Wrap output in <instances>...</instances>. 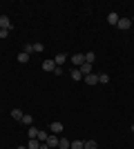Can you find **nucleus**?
Returning <instances> with one entry per match:
<instances>
[{
    "label": "nucleus",
    "mask_w": 134,
    "mask_h": 149,
    "mask_svg": "<svg viewBox=\"0 0 134 149\" xmlns=\"http://www.w3.org/2000/svg\"><path fill=\"white\" fill-rule=\"evenodd\" d=\"M22 116H25V111H22V109H11V118H13V120H18V123H20V120H22Z\"/></svg>",
    "instance_id": "nucleus-9"
},
{
    "label": "nucleus",
    "mask_w": 134,
    "mask_h": 149,
    "mask_svg": "<svg viewBox=\"0 0 134 149\" xmlns=\"http://www.w3.org/2000/svg\"><path fill=\"white\" fill-rule=\"evenodd\" d=\"M63 129H65V127H63V123H58V120L49 125V131H51V134H56V136H60V134H63Z\"/></svg>",
    "instance_id": "nucleus-3"
},
{
    "label": "nucleus",
    "mask_w": 134,
    "mask_h": 149,
    "mask_svg": "<svg viewBox=\"0 0 134 149\" xmlns=\"http://www.w3.org/2000/svg\"><path fill=\"white\" fill-rule=\"evenodd\" d=\"M22 51H25V54H32V42H27L25 47H22Z\"/></svg>",
    "instance_id": "nucleus-24"
},
{
    "label": "nucleus",
    "mask_w": 134,
    "mask_h": 149,
    "mask_svg": "<svg viewBox=\"0 0 134 149\" xmlns=\"http://www.w3.org/2000/svg\"><path fill=\"white\" fill-rule=\"evenodd\" d=\"M109 82V76L107 74H98V85H107Z\"/></svg>",
    "instance_id": "nucleus-21"
},
{
    "label": "nucleus",
    "mask_w": 134,
    "mask_h": 149,
    "mask_svg": "<svg viewBox=\"0 0 134 149\" xmlns=\"http://www.w3.org/2000/svg\"><path fill=\"white\" fill-rule=\"evenodd\" d=\"M0 29H7V31H11L13 25H11V20H9V16H0Z\"/></svg>",
    "instance_id": "nucleus-2"
},
{
    "label": "nucleus",
    "mask_w": 134,
    "mask_h": 149,
    "mask_svg": "<svg viewBox=\"0 0 134 149\" xmlns=\"http://www.w3.org/2000/svg\"><path fill=\"white\" fill-rule=\"evenodd\" d=\"M16 149H27V147H16Z\"/></svg>",
    "instance_id": "nucleus-27"
},
{
    "label": "nucleus",
    "mask_w": 134,
    "mask_h": 149,
    "mask_svg": "<svg viewBox=\"0 0 134 149\" xmlns=\"http://www.w3.org/2000/svg\"><path fill=\"white\" fill-rule=\"evenodd\" d=\"M38 149H49V145H47V143H40V147Z\"/></svg>",
    "instance_id": "nucleus-26"
},
{
    "label": "nucleus",
    "mask_w": 134,
    "mask_h": 149,
    "mask_svg": "<svg viewBox=\"0 0 134 149\" xmlns=\"http://www.w3.org/2000/svg\"><path fill=\"white\" fill-rule=\"evenodd\" d=\"M107 22H109V25H119V16H116V13L112 11V13L107 16Z\"/></svg>",
    "instance_id": "nucleus-18"
},
{
    "label": "nucleus",
    "mask_w": 134,
    "mask_h": 149,
    "mask_svg": "<svg viewBox=\"0 0 134 149\" xmlns=\"http://www.w3.org/2000/svg\"><path fill=\"white\" fill-rule=\"evenodd\" d=\"M69 149H83V140H72Z\"/></svg>",
    "instance_id": "nucleus-23"
},
{
    "label": "nucleus",
    "mask_w": 134,
    "mask_h": 149,
    "mask_svg": "<svg viewBox=\"0 0 134 149\" xmlns=\"http://www.w3.org/2000/svg\"><path fill=\"white\" fill-rule=\"evenodd\" d=\"M16 60H18L20 65H25V62H29V54H25V51H20L18 56H16Z\"/></svg>",
    "instance_id": "nucleus-12"
},
{
    "label": "nucleus",
    "mask_w": 134,
    "mask_h": 149,
    "mask_svg": "<svg viewBox=\"0 0 134 149\" xmlns=\"http://www.w3.org/2000/svg\"><path fill=\"white\" fill-rule=\"evenodd\" d=\"M27 136H29V140H32V138H38V129H36V127H29V129H27Z\"/></svg>",
    "instance_id": "nucleus-19"
},
{
    "label": "nucleus",
    "mask_w": 134,
    "mask_h": 149,
    "mask_svg": "<svg viewBox=\"0 0 134 149\" xmlns=\"http://www.w3.org/2000/svg\"><path fill=\"white\" fill-rule=\"evenodd\" d=\"M47 138H49L47 131H38V138H36V140H38V143H47Z\"/></svg>",
    "instance_id": "nucleus-20"
},
{
    "label": "nucleus",
    "mask_w": 134,
    "mask_h": 149,
    "mask_svg": "<svg viewBox=\"0 0 134 149\" xmlns=\"http://www.w3.org/2000/svg\"><path fill=\"white\" fill-rule=\"evenodd\" d=\"M54 62H56V67H63L65 62H67V56H65V54H56V58H54Z\"/></svg>",
    "instance_id": "nucleus-7"
},
{
    "label": "nucleus",
    "mask_w": 134,
    "mask_h": 149,
    "mask_svg": "<svg viewBox=\"0 0 134 149\" xmlns=\"http://www.w3.org/2000/svg\"><path fill=\"white\" fill-rule=\"evenodd\" d=\"M0 38H9V31H7V29H0Z\"/></svg>",
    "instance_id": "nucleus-25"
},
{
    "label": "nucleus",
    "mask_w": 134,
    "mask_h": 149,
    "mask_svg": "<svg viewBox=\"0 0 134 149\" xmlns=\"http://www.w3.org/2000/svg\"><path fill=\"white\" fill-rule=\"evenodd\" d=\"M20 123H22V125H27V127H34V118H32V113H25Z\"/></svg>",
    "instance_id": "nucleus-13"
},
{
    "label": "nucleus",
    "mask_w": 134,
    "mask_h": 149,
    "mask_svg": "<svg viewBox=\"0 0 134 149\" xmlns=\"http://www.w3.org/2000/svg\"><path fill=\"white\" fill-rule=\"evenodd\" d=\"M69 60H72V65H74V67L78 69L81 65H85V54H74V56H72Z\"/></svg>",
    "instance_id": "nucleus-1"
},
{
    "label": "nucleus",
    "mask_w": 134,
    "mask_h": 149,
    "mask_svg": "<svg viewBox=\"0 0 134 149\" xmlns=\"http://www.w3.org/2000/svg\"><path fill=\"white\" fill-rule=\"evenodd\" d=\"M58 138H60V136H56V134H49V138H47V145H49V147H58Z\"/></svg>",
    "instance_id": "nucleus-10"
},
{
    "label": "nucleus",
    "mask_w": 134,
    "mask_h": 149,
    "mask_svg": "<svg viewBox=\"0 0 134 149\" xmlns=\"http://www.w3.org/2000/svg\"><path fill=\"white\" fill-rule=\"evenodd\" d=\"M78 69H81V74H83V78H85V76H89V74H92V65H87V62H85V65H81Z\"/></svg>",
    "instance_id": "nucleus-14"
},
{
    "label": "nucleus",
    "mask_w": 134,
    "mask_h": 149,
    "mask_svg": "<svg viewBox=\"0 0 134 149\" xmlns=\"http://www.w3.org/2000/svg\"><path fill=\"white\" fill-rule=\"evenodd\" d=\"M130 20H132V22H134V16H132V18H130Z\"/></svg>",
    "instance_id": "nucleus-28"
},
{
    "label": "nucleus",
    "mask_w": 134,
    "mask_h": 149,
    "mask_svg": "<svg viewBox=\"0 0 134 149\" xmlns=\"http://www.w3.org/2000/svg\"><path fill=\"white\" fill-rule=\"evenodd\" d=\"M38 147H40V143L36 140V138H32V140L27 143V149H38Z\"/></svg>",
    "instance_id": "nucleus-22"
},
{
    "label": "nucleus",
    "mask_w": 134,
    "mask_h": 149,
    "mask_svg": "<svg viewBox=\"0 0 134 149\" xmlns=\"http://www.w3.org/2000/svg\"><path fill=\"white\" fill-rule=\"evenodd\" d=\"M69 145H72V140H67V138H58V147H60V149H69Z\"/></svg>",
    "instance_id": "nucleus-15"
},
{
    "label": "nucleus",
    "mask_w": 134,
    "mask_h": 149,
    "mask_svg": "<svg viewBox=\"0 0 134 149\" xmlns=\"http://www.w3.org/2000/svg\"><path fill=\"white\" fill-rule=\"evenodd\" d=\"M83 149H98V145H96V140H85Z\"/></svg>",
    "instance_id": "nucleus-16"
},
{
    "label": "nucleus",
    "mask_w": 134,
    "mask_h": 149,
    "mask_svg": "<svg viewBox=\"0 0 134 149\" xmlns=\"http://www.w3.org/2000/svg\"><path fill=\"white\" fill-rule=\"evenodd\" d=\"M43 69H45V71H51V74H54V69H56V62H54V60H45V62H43Z\"/></svg>",
    "instance_id": "nucleus-8"
},
{
    "label": "nucleus",
    "mask_w": 134,
    "mask_h": 149,
    "mask_svg": "<svg viewBox=\"0 0 134 149\" xmlns=\"http://www.w3.org/2000/svg\"><path fill=\"white\" fill-rule=\"evenodd\" d=\"M69 78H72V80H74V82L83 80V74H81V69H76V67H74V69H72V71H69Z\"/></svg>",
    "instance_id": "nucleus-6"
},
{
    "label": "nucleus",
    "mask_w": 134,
    "mask_h": 149,
    "mask_svg": "<svg viewBox=\"0 0 134 149\" xmlns=\"http://www.w3.org/2000/svg\"><path fill=\"white\" fill-rule=\"evenodd\" d=\"M116 27H119L121 31H128L130 27H132V20H130V18H119V25H116Z\"/></svg>",
    "instance_id": "nucleus-4"
},
{
    "label": "nucleus",
    "mask_w": 134,
    "mask_h": 149,
    "mask_svg": "<svg viewBox=\"0 0 134 149\" xmlns=\"http://www.w3.org/2000/svg\"><path fill=\"white\" fill-rule=\"evenodd\" d=\"M45 45L43 42H32V54H43Z\"/></svg>",
    "instance_id": "nucleus-11"
},
{
    "label": "nucleus",
    "mask_w": 134,
    "mask_h": 149,
    "mask_svg": "<svg viewBox=\"0 0 134 149\" xmlns=\"http://www.w3.org/2000/svg\"><path fill=\"white\" fill-rule=\"evenodd\" d=\"M94 60H96V54H94V51H87V54H85V62H87V65H92Z\"/></svg>",
    "instance_id": "nucleus-17"
},
{
    "label": "nucleus",
    "mask_w": 134,
    "mask_h": 149,
    "mask_svg": "<svg viewBox=\"0 0 134 149\" xmlns=\"http://www.w3.org/2000/svg\"><path fill=\"white\" fill-rule=\"evenodd\" d=\"M83 80H85V85H89V87H92V85H98V74H94V71H92L89 76H85Z\"/></svg>",
    "instance_id": "nucleus-5"
},
{
    "label": "nucleus",
    "mask_w": 134,
    "mask_h": 149,
    "mask_svg": "<svg viewBox=\"0 0 134 149\" xmlns=\"http://www.w3.org/2000/svg\"><path fill=\"white\" fill-rule=\"evenodd\" d=\"M132 131H134V125H132Z\"/></svg>",
    "instance_id": "nucleus-29"
}]
</instances>
